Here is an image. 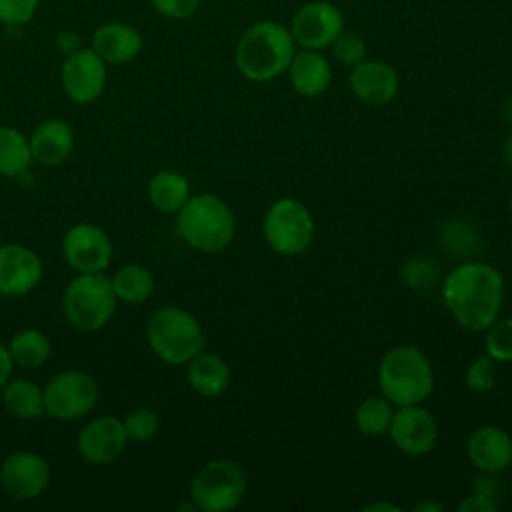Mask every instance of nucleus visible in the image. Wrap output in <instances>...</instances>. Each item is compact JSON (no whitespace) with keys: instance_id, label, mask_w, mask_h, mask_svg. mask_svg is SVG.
I'll return each instance as SVG.
<instances>
[{"instance_id":"obj_30","label":"nucleus","mask_w":512,"mask_h":512,"mask_svg":"<svg viewBox=\"0 0 512 512\" xmlns=\"http://www.w3.org/2000/svg\"><path fill=\"white\" fill-rule=\"evenodd\" d=\"M440 238H442L444 248L448 252H452V254H458V256H468L478 246L476 230L468 222H464V220L446 222L442 226Z\"/></svg>"},{"instance_id":"obj_41","label":"nucleus","mask_w":512,"mask_h":512,"mask_svg":"<svg viewBox=\"0 0 512 512\" xmlns=\"http://www.w3.org/2000/svg\"><path fill=\"white\" fill-rule=\"evenodd\" d=\"M362 510H386V512H400V506H396V504H392V502H374V504H368V506H364Z\"/></svg>"},{"instance_id":"obj_24","label":"nucleus","mask_w":512,"mask_h":512,"mask_svg":"<svg viewBox=\"0 0 512 512\" xmlns=\"http://www.w3.org/2000/svg\"><path fill=\"white\" fill-rule=\"evenodd\" d=\"M190 196V182L176 170H160L150 178L148 198L164 214H176Z\"/></svg>"},{"instance_id":"obj_12","label":"nucleus","mask_w":512,"mask_h":512,"mask_svg":"<svg viewBox=\"0 0 512 512\" xmlns=\"http://www.w3.org/2000/svg\"><path fill=\"white\" fill-rule=\"evenodd\" d=\"M48 482V462L36 452H12L0 466V486L14 500L38 498L48 488Z\"/></svg>"},{"instance_id":"obj_4","label":"nucleus","mask_w":512,"mask_h":512,"mask_svg":"<svg viewBox=\"0 0 512 512\" xmlns=\"http://www.w3.org/2000/svg\"><path fill=\"white\" fill-rule=\"evenodd\" d=\"M378 384L392 406L422 404L434 390V370L420 348L402 344L382 356Z\"/></svg>"},{"instance_id":"obj_25","label":"nucleus","mask_w":512,"mask_h":512,"mask_svg":"<svg viewBox=\"0 0 512 512\" xmlns=\"http://www.w3.org/2000/svg\"><path fill=\"white\" fill-rule=\"evenodd\" d=\"M34 162L30 142L12 126H0V176H26Z\"/></svg>"},{"instance_id":"obj_6","label":"nucleus","mask_w":512,"mask_h":512,"mask_svg":"<svg viewBox=\"0 0 512 512\" xmlns=\"http://www.w3.org/2000/svg\"><path fill=\"white\" fill-rule=\"evenodd\" d=\"M112 280L102 272H80L64 290L62 310L70 326L92 332L108 324L116 310Z\"/></svg>"},{"instance_id":"obj_9","label":"nucleus","mask_w":512,"mask_h":512,"mask_svg":"<svg viewBox=\"0 0 512 512\" xmlns=\"http://www.w3.org/2000/svg\"><path fill=\"white\" fill-rule=\"evenodd\" d=\"M42 392L44 414L54 420H78L98 402V384L82 370H64L54 374Z\"/></svg>"},{"instance_id":"obj_2","label":"nucleus","mask_w":512,"mask_h":512,"mask_svg":"<svg viewBox=\"0 0 512 512\" xmlns=\"http://www.w3.org/2000/svg\"><path fill=\"white\" fill-rule=\"evenodd\" d=\"M296 52V42L288 26L276 20H260L240 36L234 62L238 72L250 82H270L282 74Z\"/></svg>"},{"instance_id":"obj_13","label":"nucleus","mask_w":512,"mask_h":512,"mask_svg":"<svg viewBox=\"0 0 512 512\" xmlns=\"http://www.w3.org/2000/svg\"><path fill=\"white\" fill-rule=\"evenodd\" d=\"M60 80L70 100L90 104L106 86V62L92 48L74 50L62 64Z\"/></svg>"},{"instance_id":"obj_36","label":"nucleus","mask_w":512,"mask_h":512,"mask_svg":"<svg viewBox=\"0 0 512 512\" xmlns=\"http://www.w3.org/2000/svg\"><path fill=\"white\" fill-rule=\"evenodd\" d=\"M152 6L158 14L166 18L184 20L200 8V0H152Z\"/></svg>"},{"instance_id":"obj_29","label":"nucleus","mask_w":512,"mask_h":512,"mask_svg":"<svg viewBox=\"0 0 512 512\" xmlns=\"http://www.w3.org/2000/svg\"><path fill=\"white\" fill-rule=\"evenodd\" d=\"M484 332L486 354L494 362H512V318H496Z\"/></svg>"},{"instance_id":"obj_38","label":"nucleus","mask_w":512,"mask_h":512,"mask_svg":"<svg viewBox=\"0 0 512 512\" xmlns=\"http://www.w3.org/2000/svg\"><path fill=\"white\" fill-rule=\"evenodd\" d=\"M496 510H498V502L478 492H472L458 504V512H496Z\"/></svg>"},{"instance_id":"obj_31","label":"nucleus","mask_w":512,"mask_h":512,"mask_svg":"<svg viewBox=\"0 0 512 512\" xmlns=\"http://www.w3.org/2000/svg\"><path fill=\"white\" fill-rule=\"evenodd\" d=\"M438 266L430 258L414 256L402 266V280L414 290H428L438 282Z\"/></svg>"},{"instance_id":"obj_35","label":"nucleus","mask_w":512,"mask_h":512,"mask_svg":"<svg viewBox=\"0 0 512 512\" xmlns=\"http://www.w3.org/2000/svg\"><path fill=\"white\" fill-rule=\"evenodd\" d=\"M38 2L40 0H0V22L8 26L26 24L34 16Z\"/></svg>"},{"instance_id":"obj_22","label":"nucleus","mask_w":512,"mask_h":512,"mask_svg":"<svg viewBox=\"0 0 512 512\" xmlns=\"http://www.w3.org/2000/svg\"><path fill=\"white\" fill-rule=\"evenodd\" d=\"M186 378L194 392L216 398L230 384V368L218 354L202 350L186 362Z\"/></svg>"},{"instance_id":"obj_5","label":"nucleus","mask_w":512,"mask_h":512,"mask_svg":"<svg viewBox=\"0 0 512 512\" xmlns=\"http://www.w3.org/2000/svg\"><path fill=\"white\" fill-rule=\"evenodd\" d=\"M146 340L152 352L168 364H186L206 344L200 322L178 306H160L150 314Z\"/></svg>"},{"instance_id":"obj_8","label":"nucleus","mask_w":512,"mask_h":512,"mask_svg":"<svg viewBox=\"0 0 512 512\" xmlns=\"http://www.w3.org/2000/svg\"><path fill=\"white\" fill-rule=\"evenodd\" d=\"M262 232L266 244L280 256H298L308 250L314 236V218L294 198L276 200L264 214Z\"/></svg>"},{"instance_id":"obj_39","label":"nucleus","mask_w":512,"mask_h":512,"mask_svg":"<svg viewBox=\"0 0 512 512\" xmlns=\"http://www.w3.org/2000/svg\"><path fill=\"white\" fill-rule=\"evenodd\" d=\"M12 368H14V362H12V356L8 352V346L0 344V390L12 378Z\"/></svg>"},{"instance_id":"obj_26","label":"nucleus","mask_w":512,"mask_h":512,"mask_svg":"<svg viewBox=\"0 0 512 512\" xmlns=\"http://www.w3.org/2000/svg\"><path fill=\"white\" fill-rule=\"evenodd\" d=\"M110 280L116 298L128 304H144L154 292V276L140 264L122 266Z\"/></svg>"},{"instance_id":"obj_14","label":"nucleus","mask_w":512,"mask_h":512,"mask_svg":"<svg viewBox=\"0 0 512 512\" xmlns=\"http://www.w3.org/2000/svg\"><path fill=\"white\" fill-rule=\"evenodd\" d=\"M66 262L78 272H104L112 262V242L108 234L90 222L74 224L64 240Z\"/></svg>"},{"instance_id":"obj_27","label":"nucleus","mask_w":512,"mask_h":512,"mask_svg":"<svg viewBox=\"0 0 512 512\" xmlns=\"http://www.w3.org/2000/svg\"><path fill=\"white\" fill-rule=\"evenodd\" d=\"M12 362L22 368H40L50 358V340L36 328L16 332L8 344Z\"/></svg>"},{"instance_id":"obj_10","label":"nucleus","mask_w":512,"mask_h":512,"mask_svg":"<svg viewBox=\"0 0 512 512\" xmlns=\"http://www.w3.org/2000/svg\"><path fill=\"white\" fill-rule=\"evenodd\" d=\"M288 30L296 46L308 50H326L344 30V14L328 0H310L296 8Z\"/></svg>"},{"instance_id":"obj_37","label":"nucleus","mask_w":512,"mask_h":512,"mask_svg":"<svg viewBox=\"0 0 512 512\" xmlns=\"http://www.w3.org/2000/svg\"><path fill=\"white\" fill-rule=\"evenodd\" d=\"M472 492H478V494L498 502V498L502 496L504 488H502V482L496 478V474L480 472V476H476L474 482H472Z\"/></svg>"},{"instance_id":"obj_40","label":"nucleus","mask_w":512,"mask_h":512,"mask_svg":"<svg viewBox=\"0 0 512 512\" xmlns=\"http://www.w3.org/2000/svg\"><path fill=\"white\" fill-rule=\"evenodd\" d=\"M412 510H414V512H442L444 506H442L440 502H430V500H426V502L416 504Z\"/></svg>"},{"instance_id":"obj_28","label":"nucleus","mask_w":512,"mask_h":512,"mask_svg":"<svg viewBox=\"0 0 512 512\" xmlns=\"http://www.w3.org/2000/svg\"><path fill=\"white\" fill-rule=\"evenodd\" d=\"M392 414V402H388L384 396H370L356 406L354 426L364 436H382L388 434Z\"/></svg>"},{"instance_id":"obj_43","label":"nucleus","mask_w":512,"mask_h":512,"mask_svg":"<svg viewBox=\"0 0 512 512\" xmlns=\"http://www.w3.org/2000/svg\"><path fill=\"white\" fill-rule=\"evenodd\" d=\"M506 116H508L510 122H512V96L506 100Z\"/></svg>"},{"instance_id":"obj_11","label":"nucleus","mask_w":512,"mask_h":512,"mask_svg":"<svg viewBox=\"0 0 512 512\" xmlns=\"http://www.w3.org/2000/svg\"><path fill=\"white\" fill-rule=\"evenodd\" d=\"M388 436L402 454L424 456L436 446L438 424L420 404L398 406L392 414Z\"/></svg>"},{"instance_id":"obj_33","label":"nucleus","mask_w":512,"mask_h":512,"mask_svg":"<svg viewBox=\"0 0 512 512\" xmlns=\"http://www.w3.org/2000/svg\"><path fill=\"white\" fill-rule=\"evenodd\" d=\"M330 50H332L334 60L348 68L356 66L358 62H362L366 58V42L356 32L342 30L340 36L332 42Z\"/></svg>"},{"instance_id":"obj_23","label":"nucleus","mask_w":512,"mask_h":512,"mask_svg":"<svg viewBox=\"0 0 512 512\" xmlns=\"http://www.w3.org/2000/svg\"><path fill=\"white\" fill-rule=\"evenodd\" d=\"M2 392V404L18 420H38L44 416V392L26 378H10Z\"/></svg>"},{"instance_id":"obj_7","label":"nucleus","mask_w":512,"mask_h":512,"mask_svg":"<svg viewBox=\"0 0 512 512\" xmlns=\"http://www.w3.org/2000/svg\"><path fill=\"white\" fill-rule=\"evenodd\" d=\"M248 488L244 468L230 458L206 462L190 482V500L202 512H226L236 508Z\"/></svg>"},{"instance_id":"obj_17","label":"nucleus","mask_w":512,"mask_h":512,"mask_svg":"<svg viewBox=\"0 0 512 512\" xmlns=\"http://www.w3.org/2000/svg\"><path fill=\"white\" fill-rule=\"evenodd\" d=\"M42 280L40 256L22 244L0 246V294L22 296Z\"/></svg>"},{"instance_id":"obj_19","label":"nucleus","mask_w":512,"mask_h":512,"mask_svg":"<svg viewBox=\"0 0 512 512\" xmlns=\"http://www.w3.org/2000/svg\"><path fill=\"white\" fill-rule=\"evenodd\" d=\"M286 74L294 92L306 98L324 94L332 82V68L322 50H296L286 68Z\"/></svg>"},{"instance_id":"obj_20","label":"nucleus","mask_w":512,"mask_h":512,"mask_svg":"<svg viewBox=\"0 0 512 512\" xmlns=\"http://www.w3.org/2000/svg\"><path fill=\"white\" fill-rule=\"evenodd\" d=\"M144 46L140 32L124 22L102 24L92 34V50L106 64H124L134 60Z\"/></svg>"},{"instance_id":"obj_18","label":"nucleus","mask_w":512,"mask_h":512,"mask_svg":"<svg viewBox=\"0 0 512 512\" xmlns=\"http://www.w3.org/2000/svg\"><path fill=\"white\" fill-rule=\"evenodd\" d=\"M466 458L478 472L500 474L512 464V438L500 426H478L466 440Z\"/></svg>"},{"instance_id":"obj_1","label":"nucleus","mask_w":512,"mask_h":512,"mask_svg":"<svg viewBox=\"0 0 512 512\" xmlns=\"http://www.w3.org/2000/svg\"><path fill=\"white\" fill-rule=\"evenodd\" d=\"M502 274L486 262H462L442 282V300L458 326L484 332L500 314Z\"/></svg>"},{"instance_id":"obj_21","label":"nucleus","mask_w":512,"mask_h":512,"mask_svg":"<svg viewBox=\"0 0 512 512\" xmlns=\"http://www.w3.org/2000/svg\"><path fill=\"white\" fill-rule=\"evenodd\" d=\"M28 142L34 162L42 166H58L74 148V132L66 120L50 118L34 130Z\"/></svg>"},{"instance_id":"obj_44","label":"nucleus","mask_w":512,"mask_h":512,"mask_svg":"<svg viewBox=\"0 0 512 512\" xmlns=\"http://www.w3.org/2000/svg\"><path fill=\"white\" fill-rule=\"evenodd\" d=\"M510 216H512V198H510Z\"/></svg>"},{"instance_id":"obj_16","label":"nucleus","mask_w":512,"mask_h":512,"mask_svg":"<svg viewBox=\"0 0 512 512\" xmlns=\"http://www.w3.org/2000/svg\"><path fill=\"white\" fill-rule=\"evenodd\" d=\"M128 436L122 420L114 416L92 418L78 434V454L90 464H110L126 448Z\"/></svg>"},{"instance_id":"obj_15","label":"nucleus","mask_w":512,"mask_h":512,"mask_svg":"<svg viewBox=\"0 0 512 512\" xmlns=\"http://www.w3.org/2000/svg\"><path fill=\"white\" fill-rule=\"evenodd\" d=\"M348 86L360 102L368 106H384L396 98L400 78L390 64L364 58L350 68Z\"/></svg>"},{"instance_id":"obj_3","label":"nucleus","mask_w":512,"mask_h":512,"mask_svg":"<svg viewBox=\"0 0 512 512\" xmlns=\"http://www.w3.org/2000/svg\"><path fill=\"white\" fill-rule=\"evenodd\" d=\"M176 232L194 250L220 252L236 234L232 208L216 194H196L176 212Z\"/></svg>"},{"instance_id":"obj_32","label":"nucleus","mask_w":512,"mask_h":512,"mask_svg":"<svg viewBox=\"0 0 512 512\" xmlns=\"http://www.w3.org/2000/svg\"><path fill=\"white\" fill-rule=\"evenodd\" d=\"M122 426H124V432H126L128 440L146 442V440L156 436V432L160 428V420H158V414L154 410L136 408V410L128 412L122 418Z\"/></svg>"},{"instance_id":"obj_34","label":"nucleus","mask_w":512,"mask_h":512,"mask_svg":"<svg viewBox=\"0 0 512 512\" xmlns=\"http://www.w3.org/2000/svg\"><path fill=\"white\" fill-rule=\"evenodd\" d=\"M464 380H466V386L474 392H486L494 386L496 382V366H494V360L484 354V356H478L474 362H470V366L466 368V374H464Z\"/></svg>"},{"instance_id":"obj_42","label":"nucleus","mask_w":512,"mask_h":512,"mask_svg":"<svg viewBox=\"0 0 512 512\" xmlns=\"http://www.w3.org/2000/svg\"><path fill=\"white\" fill-rule=\"evenodd\" d=\"M502 154H504V162L508 164V168H512V132L508 134V138H506V142H504Z\"/></svg>"}]
</instances>
